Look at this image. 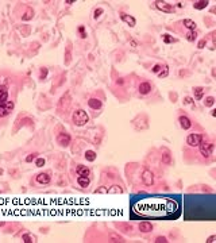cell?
<instances>
[{
  "label": "cell",
  "instance_id": "11",
  "mask_svg": "<svg viewBox=\"0 0 216 243\" xmlns=\"http://www.w3.org/2000/svg\"><path fill=\"white\" fill-rule=\"evenodd\" d=\"M36 182L38 184H42V185H47L50 182V176L47 173H39L36 174Z\"/></svg>",
  "mask_w": 216,
  "mask_h": 243
},
{
  "label": "cell",
  "instance_id": "8",
  "mask_svg": "<svg viewBox=\"0 0 216 243\" xmlns=\"http://www.w3.org/2000/svg\"><path fill=\"white\" fill-rule=\"evenodd\" d=\"M120 18H122V20H123L126 24H128L130 27H135L137 20H135V18H134V16L128 15V14H120Z\"/></svg>",
  "mask_w": 216,
  "mask_h": 243
},
{
  "label": "cell",
  "instance_id": "6",
  "mask_svg": "<svg viewBox=\"0 0 216 243\" xmlns=\"http://www.w3.org/2000/svg\"><path fill=\"white\" fill-rule=\"evenodd\" d=\"M57 143H60V146H62V147H68L70 143V135L66 132H60L57 136Z\"/></svg>",
  "mask_w": 216,
  "mask_h": 243
},
{
  "label": "cell",
  "instance_id": "23",
  "mask_svg": "<svg viewBox=\"0 0 216 243\" xmlns=\"http://www.w3.org/2000/svg\"><path fill=\"white\" fill-rule=\"evenodd\" d=\"M162 162L165 165H170L172 164V157H170V153L168 150H165V154H162Z\"/></svg>",
  "mask_w": 216,
  "mask_h": 243
},
{
  "label": "cell",
  "instance_id": "28",
  "mask_svg": "<svg viewBox=\"0 0 216 243\" xmlns=\"http://www.w3.org/2000/svg\"><path fill=\"white\" fill-rule=\"evenodd\" d=\"M32 16H34V11H32L31 8H27L26 15H22V20H30Z\"/></svg>",
  "mask_w": 216,
  "mask_h": 243
},
{
  "label": "cell",
  "instance_id": "43",
  "mask_svg": "<svg viewBox=\"0 0 216 243\" xmlns=\"http://www.w3.org/2000/svg\"><path fill=\"white\" fill-rule=\"evenodd\" d=\"M65 3H66V4H72V3H74V0H65Z\"/></svg>",
  "mask_w": 216,
  "mask_h": 243
},
{
  "label": "cell",
  "instance_id": "36",
  "mask_svg": "<svg viewBox=\"0 0 216 243\" xmlns=\"http://www.w3.org/2000/svg\"><path fill=\"white\" fill-rule=\"evenodd\" d=\"M205 45H207V40H205V39H201L200 42L197 43V47H199V49H204Z\"/></svg>",
  "mask_w": 216,
  "mask_h": 243
},
{
  "label": "cell",
  "instance_id": "29",
  "mask_svg": "<svg viewBox=\"0 0 216 243\" xmlns=\"http://www.w3.org/2000/svg\"><path fill=\"white\" fill-rule=\"evenodd\" d=\"M214 104H215V97L214 96H208L204 100V105H205V107H212Z\"/></svg>",
  "mask_w": 216,
  "mask_h": 243
},
{
  "label": "cell",
  "instance_id": "38",
  "mask_svg": "<svg viewBox=\"0 0 216 243\" xmlns=\"http://www.w3.org/2000/svg\"><path fill=\"white\" fill-rule=\"evenodd\" d=\"M85 28H84V26H80L79 27V31H80V34H81V38H87V34H85Z\"/></svg>",
  "mask_w": 216,
  "mask_h": 243
},
{
  "label": "cell",
  "instance_id": "27",
  "mask_svg": "<svg viewBox=\"0 0 216 243\" xmlns=\"http://www.w3.org/2000/svg\"><path fill=\"white\" fill-rule=\"evenodd\" d=\"M162 39H164V42H165L166 45L177 42V39H176V38H173V36H172V35H169V34H164V35H162Z\"/></svg>",
  "mask_w": 216,
  "mask_h": 243
},
{
  "label": "cell",
  "instance_id": "3",
  "mask_svg": "<svg viewBox=\"0 0 216 243\" xmlns=\"http://www.w3.org/2000/svg\"><path fill=\"white\" fill-rule=\"evenodd\" d=\"M199 147H200V153L203 157L208 158L211 154L214 151V143H211V142H205V141H201L200 145H199Z\"/></svg>",
  "mask_w": 216,
  "mask_h": 243
},
{
  "label": "cell",
  "instance_id": "7",
  "mask_svg": "<svg viewBox=\"0 0 216 243\" xmlns=\"http://www.w3.org/2000/svg\"><path fill=\"white\" fill-rule=\"evenodd\" d=\"M156 6L158 10H161L162 12H168V14H170V12H173L174 8L170 6L169 3H166V2H161V0H157L156 2Z\"/></svg>",
  "mask_w": 216,
  "mask_h": 243
},
{
  "label": "cell",
  "instance_id": "34",
  "mask_svg": "<svg viewBox=\"0 0 216 243\" xmlns=\"http://www.w3.org/2000/svg\"><path fill=\"white\" fill-rule=\"evenodd\" d=\"M46 76H47V69L42 68V69H41V79L45 80V79H46Z\"/></svg>",
  "mask_w": 216,
  "mask_h": 243
},
{
  "label": "cell",
  "instance_id": "26",
  "mask_svg": "<svg viewBox=\"0 0 216 243\" xmlns=\"http://www.w3.org/2000/svg\"><path fill=\"white\" fill-rule=\"evenodd\" d=\"M186 39H188L189 42H194V40L197 39V31L196 30L188 31V34H186Z\"/></svg>",
  "mask_w": 216,
  "mask_h": 243
},
{
  "label": "cell",
  "instance_id": "15",
  "mask_svg": "<svg viewBox=\"0 0 216 243\" xmlns=\"http://www.w3.org/2000/svg\"><path fill=\"white\" fill-rule=\"evenodd\" d=\"M182 24H184V27H186L189 31L196 30V27H197L196 22H194V20H192V19H184V20H182Z\"/></svg>",
  "mask_w": 216,
  "mask_h": 243
},
{
  "label": "cell",
  "instance_id": "20",
  "mask_svg": "<svg viewBox=\"0 0 216 243\" xmlns=\"http://www.w3.org/2000/svg\"><path fill=\"white\" fill-rule=\"evenodd\" d=\"M22 241L24 243H31V242H36V236L35 235H32L30 232H27V234H23L22 235Z\"/></svg>",
  "mask_w": 216,
  "mask_h": 243
},
{
  "label": "cell",
  "instance_id": "16",
  "mask_svg": "<svg viewBox=\"0 0 216 243\" xmlns=\"http://www.w3.org/2000/svg\"><path fill=\"white\" fill-rule=\"evenodd\" d=\"M88 105L91 107L92 109H100L101 108V101L99 99H89L88 100Z\"/></svg>",
  "mask_w": 216,
  "mask_h": 243
},
{
  "label": "cell",
  "instance_id": "13",
  "mask_svg": "<svg viewBox=\"0 0 216 243\" xmlns=\"http://www.w3.org/2000/svg\"><path fill=\"white\" fill-rule=\"evenodd\" d=\"M76 172L79 176H83V177H89V174H91V170H89V168H87V166H84V165H79L76 168Z\"/></svg>",
  "mask_w": 216,
  "mask_h": 243
},
{
  "label": "cell",
  "instance_id": "2",
  "mask_svg": "<svg viewBox=\"0 0 216 243\" xmlns=\"http://www.w3.org/2000/svg\"><path fill=\"white\" fill-rule=\"evenodd\" d=\"M89 122V116L84 109H77L73 113V123L76 126H85Z\"/></svg>",
  "mask_w": 216,
  "mask_h": 243
},
{
  "label": "cell",
  "instance_id": "19",
  "mask_svg": "<svg viewBox=\"0 0 216 243\" xmlns=\"http://www.w3.org/2000/svg\"><path fill=\"white\" fill-rule=\"evenodd\" d=\"M77 182H79V185L81 186V188H87V186H89V177H83V176H79L77 177Z\"/></svg>",
  "mask_w": 216,
  "mask_h": 243
},
{
  "label": "cell",
  "instance_id": "5",
  "mask_svg": "<svg viewBox=\"0 0 216 243\" xmlns=\"http://www.w3.org/2000/svg\"><path fill=\"white\" fill-rule=\"evenodd\" d=\"M201 141H203V135H200V134H189L188 138H186V143H188L190 147L199 146Z\"/></svg>",
  "mask_w": 216,
  "mask_h": 243
},
{
  "label": "cell",
  "instance_id": "14",
  "mask_svg": "<svg viewBox=\"0 0 216 243\" xmlns=\"http://www.w3.org/2000/svg\"><path fill=\"white\" fill-rule=\"evenodd\" d=\"M8 100V89L6 85H2L0 87V105L4 104Z\"/></svg>",
  "mask_w": 216,
  "mask_h": 243
},
{
  "label": "cell",
  "instance_id": "44",
  "mask_svg": "<svg viewBox=\"0 0 216 243\" xmlns=\"http://www.w3.org/2000/svg\"><path fill=\"white\" fill-rule=\"evenodd\" d=\"M131 45H132L134 47H137V42H135V40H131Z\"/></svg>",
  "mask_w": 216,
  "mask_h": 243
},
{
  "label": "cell",
  "instance_id": "21",
  "mask_svg": "<svg viewBox=\"0 0 216 243\" xmlns=\"http://www.w3.org/2000/svg\"><path fill=\"white\" fill-rule=\"evenodd\" d=\"M3 108H4V111H6L7 115H10L11 111L14 109V101H11V100H7L6 103L3 104Z\"/></svg>",
  "mask_w": 216,
  "mask_h": 243
},
{
  "label": "cell",
  "instance_id": "17",
  "mask_svg": "<svg viewBox=\"0 0 216 243\" xmlns=\"http://www.w3.org/2000/svg\"><path fill=\"white\" fill-rule=\"evenodd\" d=\"M209 2L208 0H197V2L193 3V8H196V10H204L205 7H208Z\"/></svg>",
  "mask_w": 216,
  "mask_h": 243
},
{
  "label": "cell",
  "instance_id": "46",
  "mask_svg": "<svg viewBox=\"0 0 216 243\" xmlns=\"http://www.w3.org/2000/svg\"><path fill=\"white\" fill-rule=\"evenodd\" d=\"M4 224H6V223H4V222H0V227H3Z\"/></svg>",
  "mask_w": 216,
  "mask_h": 243
},
{
  "label": "cell",
  "instance_id": "37",
  "mask_svg": "<svg viewBox=\"0 0 216 243\" xmlns=\"http://www.w3.org/2000/svg\"><path fill=\"white\" fill-rule=\"evenodd\" d=\"M35 158H36V154H30V155L26 157V162H31V161H34Z\"/></svg>",
  "mask_w": 216,
  "mask_h": 243
},
{
  "label": "cell",
  "instance_id": "45",
  "mask_svg": "<svg viewBox=\"0 0 216 243\" xmlns=\"http://www.w3.org/2000/svg\"><path fill=\"white\" fill-rule=\"evenodd\" d=\"M116 83H118V84H123V80H122V79H119V80L116 81Z\"/></svg>",
  "mask_w": 216,
  "mask_h": 243
},
{
  "label": "cell",
  "instance_id": "40",
  "mask_svg": "<svg viewBox=\"0 0 216 243\" xmlns=\"http://www.w3.org/2000/svg\"><path fill=\"white\" fill-rule=\"evenodd\" d=\"M161 68H162V65H160V64H156V65H154V68H153V72L158 73V72L161 70Z\"/></svg>",
  "mask_w": 216,
  "mask_h": 243
},
{
  "label": "cell",
  "instance_id": "33",
  "mask_svg": "<svg viewBox=\"0 0 216 243\" xmlns=\"http://www.w3.org/2000/svg\"><path fill=\"white\" fill-rule=\"evenodd\" d=\"M35 165L38 166V168H42V166L45 165V160H43V158H38V160L35 161Z\"/></svg>",
  "mask_w": 216,
  "mask_h": 243
},
{
  "label": "cell",
  "instance_id": "4",
  "mask_svg": "<svg viewBox=\"0 0 216 243\" xmlns=\"http://www.w3.org/2000/svg\"><path fill=\"white\" fill-rule=\"evenodd\" d=\"M142 182H143L146 186H151L154 184V174L151 170L145 169L143 172H142Z\"/></svg>",
  "mask_w": 216,
  "mask_h": 243
},
{
  "label": "cell",
  "instance_id": "22",
  "mask_svg": "<svg viewBox=\"0 0 216 243\" xmlns=\"http://www.w3.org/2000/svg\"><path fill=\"white\" fill-rule=\"evenodd\" d=\"M96 157H97V154L93 151V150H87V151H85V160L89 162H93L96 160Z\"/></svg>",
  "mask_w": 216,
  "mask_h": 243
},
{
  "label": "cell",
  "instance_id": "1",
  "mask_svg": "<svg viewBox=\"0 0 216 243\" xmlns=\"http://www.w3.org/2000/svg\"><path fill=\"white\" fill-rule=\"evenodd\" d=\"M180 202L172 197H147L138 200L132 207L134 213L143 217H168L176 213Z\"/></svg>",
  "mask_w": 216,
  "mask_h": 243
},
{
  "label": "cell",
  "instance_id": "41",
  "mask_svg": "<svg viewBox=\"0 0 216 243\" xmlns=\"http://www.w3.org/2000/svg\"><path fill=\"white\" fill-rule=\"evenodd\" d=\"M111 239H112L111 242H123V238H120V236H112Z\"/></svg>",
  "mask_w": 216,
  "mask_h": 243
},
{
  "label": "cell",
  "instance_id": "32",
  "mask_svg": "<svg viewBox=\"0 0 216 243\" xmlns=\"http://www.w3.org/2000/svg\"><path fill=\"white\" fill-rule=\"evenodd\" d=\"M95 193H108V188L107 186H101V188L95 190Z\"/></svg>",
  "mask_w": 216,
  "mask_h": 243
},
{
  "label": "cell",
  "instance_id": "30",
  "mask_svg": "<svg viewBox=\"0 0 216 243\" xmlns=\"http://www.w3.org/2000/svg\"><path fill=\"white\" fill-rule=\"evenodd\" d=\"M184 104H192V105H194V99H192L190 96H186V97H184Z\"/></svg>",
  "mask_w": 216,
  "mask_h": 243
},
{
  "label": "cell",
  "instance_id": "12",
  "mask_svg": "<svg viewBox=\"0 0 216 243\" xmlns=\"http://www.w3.org/2000/svg\"><path fill=\"white\" fill-rule=\"evenodd\" d=\"M138 91H139L141 95H149V93L151 92V84L150 83H141Z\"/></svg>",
  "mask_w": 216,
  "mask_h": 243
},
{
  "label": "cell",
  "instance_id": "9",
  "mask_svg": "<svg viewBox=\"0 0 216 243\" xmlns=\"http://www.w3.org/2000/svg\"><path fill=\"white\" fill-rule=\"evenodd\" d=\"M178 122H180V126L184 130H189L190 127H192V122H190V119L188 116H185V115H182L178 117Z\"/></svg>",
  "mask_w": 216,
  "mask_h": 243
},
{
  "label": "cell",
  "instance_id": "25",
  "mask_svg": "<svg viewBox=\"0 0 216 243\" xmlns=\"http://www.w3.org/2000/svg\"><path fill=\"white\" fill-rule=\"evenodd\" d=\"M169 76V68L166 66H162L161 68V70L158 72V77H160V79H165V77H168Z\"/></svg>",
  "mask_w": 216,
  "mask_h": 243
},
{
  "label": "cell",
  "instance_id": "42",
  "mask_svg": "<svg viewBox=\"0 0 216 243\" xmlns=\"http://www.w3.org/2000/svg\"><path fill=\"white\" fill-rule=\"evenodd\" d=\"M170 97H172V101H173V103H174V101H177V100H176V97H177L176 93H170Z\"/></svg>",
  "mask_w": 216,
  "mask_h": 243
},
{
  "label": "cell",
  "instance_id": "39",
  "mask_svg": "<svg viewBox=\"0 0 216 243\" xmlns=\"http://www.w3.org/2000/svg\"><path fill=\"white\" fill-rule=\"evenodd\" d=\"M205 242H207V243H214V242H216V235H211V236L207 239Z\"/></svg>",
  "mask_w": 216,
  "mask_h": 243
},
{
  "label": "cell",
  "instance_id": "24",
  "mask_svg": "<svg viewBox=\"0 0 216 243\" xmlns=\"http://www.w3.org/2000/svg\"><path fill=\"white\" fill-rule=\"evenodd\" d=\"M108 193H111V194H113V193H123V188L122 186H119V185H112L111 188H108Z\"/></svg>",
  "mask_w": 216,
  "mask_h": 243
},
{
  "label": "cell",
  "instance_id": "18",
  "mask_svg": "<svg viewBox=\"0 0 216 243\" xmlns=\"http://www.w3.org/2000/svg\"><path fill=\"white\" fill-rule=\"evenodd\" d=\"M193 93H194V99L201 100L203 95H204V88H203V87H194L193 88Z\"/></svg>",
  "mask_w": 216,
  "mask_h": 243
},
{
  "label": "cell",
  "instance_id": "31",
  "mask_svg": "<svg viewBox=\"0 0 216 243\" xmlns=\"http://www.w3.org/2000/svg\"><path fill=\"white\" fill-rule=\"evenodd\" d=\"M154 242H156V243H168L169 241H168V239H166L165 236H157Z\"/></svg>",
  "mask_w": 216,
  "mask_h": 243
},
{
  "label": "cell",
  "instance_id": "10",
  "mask_svg": "<svg viewBox=\"0 0 216 243\" xmlns=\"http://www.w3.org/2000/svg\"><path fill=\"white\" fill-rule=\"evenodd\" d=\"M139 231L143 234H147V232H151L153 231V224L150 222H141L139 223Z\"/></svg>",
  "mask_w": 216,
  "mask_h": 243
},
{
  "label": "cell",
  "instance_id": "35",
  "mask_svg": "<svg viewBox=\"0 0 216 243\" xmlns=\"http://www.w3.org/2000/svg\"><path fill=\"white\" fill-rule=\"evenodd\" d=\"M101 14H103V8H97V10H95V15H93V18L97 19Z\"/></svg>",
  "mask_w": 216,
  "mask_h": 243
}]
</instances>
